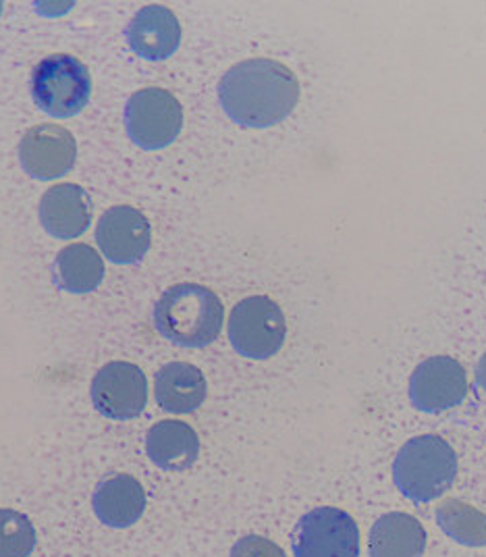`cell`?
<instances>
[{
	"label": "cell",
	"instance_id": "2",
	"mask_svg": "<svg viewBox=\"0 0 486 557\" xmlns=\"http://www.w3.org/2000/svg\"><path fill=\"white\" fill-rule=\"evenodd\" d=\"M225 308L204 285L177 283L154 304V326L164 339L182 348H207L223 329Z\"/></svg>",
	"mask_w": 486,
	"mask_h": 557
},
{
	"label": "cell",
	"instance_id": "3",
	"mask_svg": "<svg viewBox=\"0 0 486 557\" xmlns=\"http://www.w3.org/2000/svg\"><path fill=\"white\" fill-rule=\"evenodd\" d=\"M458 474V456L439 435H420L399 449L394 462L397 488L412 502L445 495Z\"/></svg>",
	"mask_w": 486,
	"mask_h": 557
},
{
	"label": "cell",
	"instance_id": "7",
	"mask_svg": "<svg viewBox=\"0 0 486 557\" xmlns=\"http://www.w3.org/2000/svg\"><path fill=\"white\" fill-rule=\"evenodd\" d=\"M291 545L296 557H360V529L348 511L316 508L301 516Z\"/></svg>",
	"mask_w": 486,
	"mask_h": 557
},
{
	"label": "cell",
	"instance_id": "8",
	"mask_svg": "<svg viewBox=\"0 0 486 557\" xmlns=\"http://www.w3.org/2000/svg\"><path fill=\"white\" fill-rule=\"evenodd\" d=\"M94 408L111 420L139 417L148 404V379L132 362H109L92 379Z\"/></svg>",
	"mask_w": 486,
	"mask_h": 557
},
{
	"label": "cell",
	"instance_id": "22",
	"mask_svg": "<svg viewBox=\"0 0 486 557\" xmlns=\"http://www.w3.org/2000/svg\"><path fill=\"white\" fill-rule=\"evenodd\" d=\"M476 383L481 385V389L486 394V351L483 354V358L478 360V367H476Z\"/></svg>",
	"mask_w": 486,
	"mask_h": 557
},
{
	"label": "cell",
	"instance_id": "4",
	"mask_svg": "<svg viewBox=\"0 0 486 557\" xmlns=\"http://www.w3.org/2000/svg\"><path fill=\"white\" fill-rule=\"evenodd\" d=\"M32 98L47 115L70 119L82 113L92 94L88 67L73 54H50L42 59L29 79Z\"/></svg>",
	"mask_w": 486,
	"mask_h": 557
},
{
	"label": "cell",
	"instance_id": "17",
	"mask_svg": "<svg viewBox=\"0 0 486 557\" xmlns=\"http://www.w3.org/2000/svg\"><path fill=\"white\" fill-rule=\"evenodd\" d=\"M424 549L426 531L410 513H385L371 529V557H422Z\"/></svg>",
	"mask_w": 486,
	"mask_h": 557
},
{
	"label": "cell",
	"instance_id": "14",
	"mask_svg": "<svg viewBox=\"0 0 486 557\" xmlns=\"http://www.w3.org/2000/svg\"><path fill=\"white\" fill-rule=\"evenodd\" d=\"M98 520L111 529H129L146 510V491L132 474H115L98 483L92 497Z\"/></svg>",
	"mask_w": 486,
	"mask_h": 557
},
{
	"label": "cell",
	"instance_id": "21",
	"mask_svg": "<svg viewBox=\"0 0 486 557\" xmlns=\"http://www.w3.org/2000/svg\"><path fill=\"white\" fill-rule=\"evenodd\" d=\"M232 557H287L277 543L260 534H248L233 545Z\"/></svg>",
	"mask_w": 486,
	"mask_h": 557
},
{
	"label": "cell",
	"instance_id": "19",
	"mask_svg": "<svg viewBox=\"0 0 486 557\" xmlns=\"http://www.w3.org/2000/svg\"><path fill=\"white\" fill-rule=\"evenodd\" d=\"M437 524L449 539L465 547L486 545V513L460 499H445L437 508Z\"/></svg>",
	"mask_w": 486,
	"mask_h": 557
},
{
	"label": "cell",
	"instance_id": "20",
	"mask_svg": "<svg viewBox=\"0 0 486 557\" xmlns=\"http://www.w3.org/2000/svg\"><path fill=\"white\" fill-rule=\"evenodd\" d=\"M36 547V529L22 511L0 508V557H29Z\"/></svg>",
	"mask_w": 486,
	"mask_h": 557
},
{
	"label": "cell",
	"instance_id": "18",
	"mask_svg": "<svg viewBox=\"0 0 486 557\" xmlns=\"http://www.w3.org/2000/svg\"><path fill=\"white\" fill-rule=\"evenodd\" d=\"M52 283L67 294H90L104 278V260L86 244H71L52 262Z\"/></svg>",
	"mask_w": 486,
	"mask_h": 557
},
{
	"label": "cell",
	"instance_id": "12",
	"mask_svg": "<svg viewBox=\"0 0 486 557\" xmlns=\"http://www.w3.org/2000/svg\"><path fill=\"white\" fill-rule=\"evenodd\" d=\"M127 45L146 61H164L182 45V25L175 13L162 4L139 9L125 29Z\"/></svg>",
	"mask_w": 486,
	"mask_h": 557
},
{
	"label": "cell",
	"instance_id": "5",
	"mask_svg": "<svg viewBox=\"0 0 486 557\" xmlns=\"http://www.w3.org/2000/svg\"><path fill=\"white\" fill-rule=\"evenodd\" d=\"M285 314L269 296H250L235 304L229 317L233 349L250 360H269L285 344Z\"/></svg>",
	"mask_w": 486,
	"mask_h": 557
},
{
	"label": "cell",
	"instance_id": "1",
	"mask_svg": "<svg viewBox=\"0 0 486 557\" xmlns=\"http://www.w3.org/2000/svg\"><path fill=\"white\" fill-rule=\"evenodd\" d=\"M219 100L233 123L266 129L294 113L300 82L287 65L273 59H250L233 65L219 84Z\"/></svg>",
	"mask_w": 486,
	"mask_h": 557
},
{
	"label": "cell",
	"instance_id": "6",
	"mask_svg": "<svg viewBox=\"0 0 486 557\" xmlns=\"http://www.w3.org/2000/svg\"><path fill=\"white\" fill-rule=\"evenodd\" d=\"M127 136L144 150H161L173 144L184 127L179 100L162 88H144L127 100Z\"/></svg>",
	"mask_w": 486,
	"mask_h": 557
},
{
	"label": "cell",
	"instance_id": "10",
	"mask_svg": "<svg viewBox=\"0 0 486 557\" xmlns=\"http://www.w3.org/2000/svg\"><path fill=\"white\" fill-rule=\"evenodd\" d=\"M468 394V374L451 356H435L420 362L410 379V399L422 412H445L462 404Z\"/></svg>",
	"mask_w": 486,
	"mask_h": 557
},
{
	"label": "cell",
	"instance_id": "15",
	"mask_svg": "<svg viewBox=\"0 0 486 557\" xmlns=\"http://www.w3.org/2000/svg\"><path fill=\"white\" fill-rule=\"evenodd\" d=\"M146 451L152 465L169 472H182L200 456L198 433L182 420L157 422L146 435Z\"/></svg>",
	"mask_w": 486,
	"mask_h": 557
},
{
	"label": "cell",
	"instance_id": "13",
	"mask_svg": "<svg viewBox=\"0 0 486 557\" xmlns=\"http://www.w3.org/2000/svg\"><path fill=\"white\" fill-rule=\"evenodd\" d=\"M40 221L57 239L79 237L92 223V200L77 184L52 186L40 200Z\"/></svg>",
	"mask_w": 486,
	"mask_h": 557
},
{
	"label": "cell",
	"instance_id": "23",
	"mask_svg": "<svg viewBox=\"0 0 486 557\" xmlns=\"http://www.w3.org/2000/svg\"><path fill=\"white\" fill-rule=\"evenodd\" d=\"M0 9H2V4H0Z\"/></svg>",
	"mask_w": 486,
	"mask_h": 557
},
{
	"label": "cell",
	"instance_id": "16",
	"mask_svg": "<svg viewBox=\"0 0 486 557\" xmlns=\"http://www.w3.org/2000/svg\"><path fill=\"white\" fill-rule=\"evenodd\" d=\"M207 392V379L194 364L171 362L154 376V397L164 412L189 414L204 404Z\"/></svg>",
	"mask_w": 486,
	"mask_h": 557
},
{
	"label": "cell",
	"instance_id": "11",
	"mask_svg": "<svg viewBox=\"0 0 486 557\" xmlns=\"http://www.w3.org/2000/svg\"><path fill=\"white\" fill-rule=\"evenodd\" d=\"M96 242L102 255L115 264H138L150 250L152 230L141 210L113 207L107 210L96 227Z\"/></svg>",
	"mask_w": 486,
	"mask_h": 557
},
{
	"label": "cell",
	"instance_id": "9",
	"mask_svg": "<svg viewBox=\"0 0 486 557\" xmlns=\"http://www.w3.org/2000/svg\"><path fill=\"white\" fill-rule=\"evenodd\" d=\"M77 159V141L70 129L40 123L27 129L20 141V163L36 180H57L70 173Z\"/></svg>",
	"mask_w": 486,
	"mask_h": 557
}]
</instances>
